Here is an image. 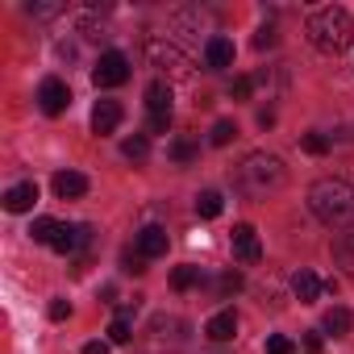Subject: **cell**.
Wrapping results in <instances>:
<instances>
[{"mask_svg": "<svg viewBox=\"0 0 354 354\" xmlns=\"http://www.w3.org/2000/svg\"><path fill=\"white\" fill-rule=\"evenodd\" d=\"M283 184H288V167H283L279 154H267V150L246 154L242 167L234 171V188H238L242 196H250V201H267V196H275Z\"/></svg>", "mask_w": 354, "mask_h": 354, "instance_id": "1", "label": "cell"}, {"mask_svg": "<svg viewBox=\"0 0 354 354\" xmlns=\"http://www.w3.org/2000/svg\"><path fill=\"white\" fill-rule=\"evenodd\" d=\"M308 213L329 225V230H342L354 221V184L350 180H333V175H325V180H317L308 188Z\"/></svg>", "mask_w": 354, "mask_h": 354, "instance_id": "2", "label": "cell"}, {"mask_svg": "<svg viewBox=\"0 0 354 354\" xmlns=\"http://www.w3.org/2000/svg\"><path fill=\"white\" fill-rule=\"evenodd\" d=\"M308 42H313L321 55H329V59L346 55L350 42H354V17H350L342 5H325V9H317V13L308 17Z\"/></svg>", "mask_w": 354, "mask_h": 354, "instance_id": "3", "label": "cell"}, {"mask_svg": "<svg viewBox=\"0 0 354 354\" xmlns=\"http://www.w3.org/2000/svg\"><path fill=\"white\" fill-rule=\"evenodd\" d=\"M146 113H150V133L171 129V84L167 80H154L146 88Z\"/></svg>", "mask_w": 354, "mask_h": 354, "instance_id": "4", "label": "cell"}, {"mask_svg": "<svg viewBox=\"0 0 354 354\" xmlns=\"http://www.w3.org/2000/svg\"><path fill=\"white\" fill-rule=\"evenodd\" d=\"M125 80H129V59L121 50H104L100 63L92 67V84L96 88H121Z\"/></svg>", "mask_w": 354, "mask_h": 354, "instance_id": "5", "label": "cell"}, {"mask_svg": "<svg viewBox=\"0 0 354 354\" xmlns=\"http://www.w3.org/2000/svg\"><path fill=\"white\" fill-rule=\"evenodd\" d=\"M38 109H42L46 117H63V113L71 109V88H67L59 75H46L42 88H38Z\"/></svg>", "mask_w": 354, "mask_h": 354, "instance_id": "6", "label": "cell"}, {"mask_svg": "<svg viewBox=\"0 0 354 354\" xmlns=\"http://www.w3.org/2000/svg\"><path fill=\"white\" fill-rule=\"evenodd\" d=\"M146 55H150L154 67H167V71H175V75H188V59L175 50L171 42H162V38H150V42H146Z\"/></svg>", "mask_w": 354, "mask_h": 354, "instance_id": "7", "label": "cell"}, {"mask_svg": "<svg viewBox=\"0 0 354 354\" xmlns=\"http://www.w3.org/2000/svg\"><path fill=\"white\" fill-rule=\"evenodd\" d=\"M234 55H238V50H234V42H230L225 34H213V38L205 42V67H209V71H230V67H234Z\"/></svg>", "mask_w": 354, "mask_h": 354, "instance_id": "8", "label": "cell"}, {"mask_svg": "<svg viewBox=\"0 0 354 354\" xmlns=\"http://www.w3.org/2000/svg\"><path fill=\"white\" fill-rule=\"evenodd\" d=\"M230 242H234V254H238L242 263H259V259H263V242H259L254 225H234Z\"/></svg>", "mask_w": 354, "mask_h": 354, "instance_id": "9", "label": "cell"}, {"mask_svg": "<svg viewBox=\"0 0 354 354\" xmlns=\"http://www.w3.org/2000/svg\"><path fill=\"white\" fill-rule=\"evenodd\" d=\"M121 117H125V109L117 104V100H96V109H92V133H113L117 125H121Z\"/></svg>", "mask_w": 354, "mask_h": 354, "instance_id": "10", "label": "cell"}, {"mask_svg": "<svg viewBox=\"0 0 354 354\" xmlns=\"http://www.w3.org/2000/svg\"><path fill=\"white\" fill-rule=\"evenodd\" d=\"M138 254L150 263V259H162L167 254V230L162 225H146V230H138Z\"/></svg>", "mask_w": 354, "mask_h": 354, "instance_id": "11", "label": "cell"}, {"mask_svg": "<svg viewBox=\"0 0 354 354\" xmlns=\"http://www.w3.org/2000/svg\"><path fill=\"white\" fill-rule=\"evenodd\" d=\"M34 205H38V184H34V180L13 184V188L5 192V209H9V213H30Z\"/></svg>", "mask_w": 354, "mask_h": 354, "instance_id": "12", "label": "cell"}, {"mask_svg": "<svg viewBox=\"0 0 354 354\" xmlns=\"http://www.w3.org/2000/svg\"><path fill=\"white\" fill-rule=\"evenodd\" d=\"M292 292H296V300H300V304H317V300H321V292H325V283H321L308 267H300V271L292 275Z\"/></svg>", "mask_w": 354, "mask_h": 354, "instance_id": "13", "label": "cell"}, {"mask_svg": "<svg viewBox=\"0 0 354 354\" xmlns=\"http://www.w3.org/2000/svg\"><path fill=\"white\" fill-rule=\"evenodd\" d=\"M234 333H238V313H234V308H221V313L209 317V325H205V337H209V342H234Z\"/></svg>", "mask_w": 354, "mask_h": 354, "instance_id": "14", "label": "cell"}, {"mask_svg": "<svg viewBox=\"0 0 354 354\" xmlns=\"http://www.w3.org/2000/svg\"><path fill=\"white\" fill-rule=\"evenodd\" d=\"M88 192V175H80V171H59L55 175V196L59 201H80Z\"/></svg>", "mask_w": 354, "mask_h": 354, "instance_id": "15", "label": "cell"}, {"mask_svg": "<svg viewBox=\"0 0 354 354\" xmlns=\"http://www.w3.org/2000/svg\"><path fill=\"white\" fill-rule=\"evenodd\" d=\"M333 263L354 279V230H346V234L333 238Z\"/></svg>", "mask_w": 354, "mask_h": 354, "instance_id": "16", "label": "cell"}, {"mask_svg": "<svg viewBox=\"0 0 354 354\" xmlns=\"http://www.w3.org/2000/svg\"><path fill=\"white\" fill-rule=\"evenodd\" d=\"M321 329H325L329 337H346V333L354 329V313H350V308H329L325 321H321Z\"/></svg>", "mask_w": 354, "mask_h": 354, "instance_id": "17", "label": "cell"}, {"mask_svg": "<svg viewBox=\"0 0 354 354\" xmlns=\"http://www.w3.org/2000/svg\"><path fill=\"white\" fill-rule=\"evenodd\" d=\"M59 234H63V221H55V217H38V221L30 225V238L42 242V246H55Z\"/></svg>", "mask_w": 354, "mask_h": 354, "instance_id": "18", "label": "cell"}, {"mask_svg": "<svg viewBox=\"0 0 354 354\" xmlns=\"http://www.w3.org/2000/svg\"><path fill=\"white\" fill-rule=\"evenodd\" d=\"M129 337H133V308H121V313L113 317V325H109V342L125 346Z\"/></svg>", "mask_w": 354, "mask_h": 354, "instance_id": "19", "label": "cell"}, {"mask_svg": "<svg viewBox=\"0 0 354 354\" xmlns=\"http://www.w3.org/2000/svg\"><path fill=\"white\" fill-rule=\"evenodd\" d=\"M201 279H205V275H201V267H192V263L171 271V288H175V292H192V288H201Z\"/></svg>", "mask_w": 354, "mask_h": 354, "instance_id": "20", "label": "cell"}, {"mask_svg": "<svg viewBox=\"0 0 354 354\" xmlns=\"http://www.w3.org/2000/svg\"><path fill=\"white\" fill-rule=\"evenodd\" d=\"M221 209H225V201H221V192H201L196 196V217H205V221H213V217H221Z\"/></svg>", "mask_w": 354, "mask_h": 354, "instance_id": "21", "label": "cell"}, {"mask_svg": "<svg viewBox=\"0 0 354 354\" xmlns=\"http://www.w3.org/2000/svg\"><path fill=\"white\" fill-rule=\"evenodd\" d=\"M167 154H171V162H180V167H188V162H192V158H196L201 150H196V142H192V138H175V142L167 146Z\"/></svg>", "mask_w": 354, "mask_h": 354, "instance_id": "22", "label": "cell"}, {"mask_svg": "<svg viewBox=\"0 0 354 354\" xmlns=\"http://www.w3.org/2000/svg\"><path fill=\"white\" fill-rule=\"evenodd\" d=\"M121 154H125V158H133V162H142V158L150 154V142H146V133H133V138H125V142H121Z\"/></svg>", "mask_w": 354, "mask_h": 354, "instance_id": "23", "label": "cell"}, {"mask_svg": "<svg viewBox=\"0 0 354 354\" xmlns=\"http://www.w3.org/2000/svg\"><path fill=\"white\" fill-rule=\"evenodd\" d=\"M234 138H238V125H234V121H217V125H213V133H209V142H213V146H230Z\"/></svg>", "mask_w": 354, "mask_h": 354, "instance_id": "24", "label": "cell"}, {"mask_svg": "<svg viewBox=\"0 0 354 354\" xmlns=\"http://www.w3.org/2000/svg\"><path fill=\"white\" fill-rule=\"evenodd\" d=\"M267 354H296V342L288 333H271L267 337Z\"/></svg>", "mask_w": 354, "mask_h": 354, "instance_id": "25", "label": "cell"}, {"mask_svg": "<svg viewBox=\"0 0 354 354\" xmlns=\"http://www.w3.org/2000/svg\"><path fill=\"white\" fill-rule=\"evenodd\" d=\"M300 146H304L308 154H329V138H325V133H304Z\"/></svg>", "mask_w": 354, "mask_h": 354, "instance_id": "26", "label": "cell"}, {"mask_svg": "<svg viewBox=\"0 0 354 354\" xmlns=\"http://www.w3.org/2000/svg\"><path fill=\"white\" fill-rule=\"evenodd\" d=\"M121 271H125V275H142V271H146V259H142L138 250H125V254H121Z\"/></svg>", "mask_w": 354, "mask_h": 354, "instance_id": "27", "label": "cell"}, {"mask_svg": "<svg viewBox=\"0 0 354 354\" xmlns=\"http://www.w3.org/2000/svg\"><path fill=\"white\" fill-rule=\"evenodd\" d=\"M250 92H254V80H250V75H238V80L230 84V96H234V100H250Z\"/></svg>", "mask_w": 354, "mask_h": 354, "instance_id": "28", "label": "cell"}, {"mask_svg": "<svg viewBox=\"0 0 354 354\" xmlns=\"http://www.w3.org/2000/svg\"><path fill=\"white\" fill-rule=\"evenodd\" d=\"M238 288H242V275H238V271H225V275L217 279V296H234Z\"/></svg>", "mask_w": 354, "mask_h": 354, "instance_id": "29", "label": "cell"}, {"mask_svg": "<svg viewBox=\"0 0 354 354\" xmlns=\"http://www.w3.org/2000/svg\"><path fill=\"white\" fill-rule=\"evenodd\" d=\"M279 38H275V26H263L259 34H254V50H271Z\"/></svg>", "mask_w": 354, "mask_h": 354, "instance_id": "30", "label": "cell"}, {"mask_svg": "<svg viewBox=\"0 0 354 354\" xmlns=\"http://www.w3.org/2000/svg\"><path fill=\"white\" fill-rule=\"evenodd\" d=\"M46 313H50V321H67V317H71V304H67V300H50Z\"/></svg>", "mask_w": 354, "mask_h": 354, "instance_id": "31", "label": "cell"}, {"mask_svg": "<svg viewBox=\"0 0 354 354\" xmlns=\"http://www.w3.org/2000/svg\"><path fill=\"white\" fill-rule=\"evenodd\" d=\"M304 354H321V333H304Z\"/></svg>", "mask_w": 354, "mask_h": 354, "instance_id": "32", "label": "cell"}, {"mask_svg": "<svg viewBox=\"0 0 354 354\" xmlns=\"http://www.w3.org/2000/svg\"><path fill=\"white\" fill-rule=\"evenodd\" d=\"M84 354H109V342H100V337H96V342H88V346H84Z\"/></svg>", "mask_w": 354, "mask_h": 354, "instance_id": "33", "label": "cell"}]
</instances>
